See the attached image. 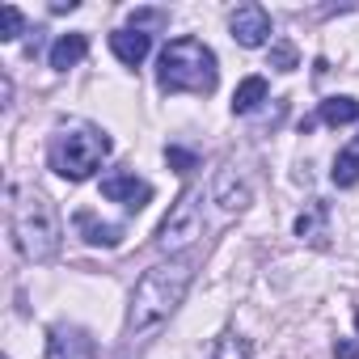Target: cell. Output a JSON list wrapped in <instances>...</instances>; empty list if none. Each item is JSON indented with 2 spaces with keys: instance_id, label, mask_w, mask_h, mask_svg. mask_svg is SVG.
I'll return each instance as SVG.
<instances>
[{
  "instance_id": "obj_1",
  "label": "cell",
  "mask_w": 359,
  "mask_h": 359,
  "mask_svg": "<svg viewBox=\"0 0 359 359\" xmlns=\"http://www.w3.org/2000/svg\"><path fill=\"white\" fill-rule=\"evenodd\" d=\"M191 279H195V262L191 258H169V262H156L140 275L135 292H131V309H127V334H148L156 325H165L177 304L187 300L191 292Z\"/></svg>"
},
{
  "instance_id": "obj_2",
  "label": "cell",
  "mask_w": 359,
  "mask_h": 359,
  "mask_svg": "<svg viewBox=\"0 0 359 359\" xmlns=\"http://www.w3.org/2000/svg\"><path fill=\"white\" fill-rule=\"evenodd\" d=\"M106 156H110V135L97 123H85V118L60 123L55 135H51V148H47V165L60 177H68V182H85V177H93Z\"/></svg>"
},
{
  "instance_id": "obj_3",
  "label": "cell",
  "mask_w": 359,
  "mask_h": 359,
  "mask_svg": "<svg viewBox=\"0 0 359 359\" xmlns=\"http://www.w3.org/2000/svg\"><path fill=\"white\" fill-rule=\"evenodd\" d=\"M220 68H216V51L199 39H173L165 43L161 60H156V85L165 93H216Z\"/></svg>"
},
{
  "instance_id": "obj_4",
  "label": "cell",
  "mask_w": 359,
  "mask_h": 359,
  "mask_svg": "<svg viewBox=\"0 0 359 359\" xmlns=\"http://www.w3.org/2000/svg\"><path fill=\"white\" fill-rule=\"evenodd\" d=\"M13 241L26 262H51L60 254V216L47 195L26 191L13 203Z\"/></svg>"
},
{
  "instance_id": "obj_5",
  "label": "cell",
  "mask_w": 359,
  "mask_h": 359,
  "mask_svg": "<svg viewBox=\"0 0 359 359\" xmlns=\"http://www.w3.org/2000/svg\"><path fill=\"white\" fill-rule=\"evenodd\" d=\"M199 237H203V191H199V187H187L182 199H177V203L169 208V216L161 220L156 245H161L165 254H177V250L195 245Z\"/></svg>"
},
{
  "instance_id": "obj_6",
  "label": "cell",
  "mask_w": 359,
  "mask_h": 359,
  "mask_svg": "<svg viewBox=\"0 0 359 359\" xmlns=\"http://www.w3.org/2000/svg\"><path fill=\"white\" fill-rule=\"evenodd\" d=\"M102 199L123 203L127 212H140V208H148V203H152V187L144 182V177L127 173V169H114V173H106V177H102Z\"/></svg>"
},
{
  "instance_id": "obj_7",
  "label": "cell",
  "mask_w": 359,
  "mask_h": 359,
  "mask_svg": "<svg viewBox=\"0 0 359 359\" xmlns=\"http://www.w3.org/2000/svg\"><path fill=\"white\" fill-rule=\"evenodd\" d=\"M229 30L241 47H262L271 39V13L262 5H241L233 18H229Z\"/></svg>"
},
{
  "instance_id": "obj_8",
  "label": "cell",
  "mask_w": 359,
  "mask_h": 359,
  "mask_svg": "<svg viewBox=\"0 0 359 359\" xmlns=\"http://www.w3.org/2000/svg\"><path fill=\"white\" fill-rule=\"evenodd\" d=\"M97 342L81 325H55L47 334V359H93Z\"/></svg>"
},
{
  "instance_id": "obj_9",
  "label": "cell",
  "mask_w": 359,
  "mask_h": 359,
  "mask_svg": "<svg viewBox=\"0 0 359 359\" xmlns=\"http://www.w3.org/2000/svg\"><path fill=\"white\" fill-rule=\"evenodd\" d=\"M110 51H114L118 64L135 68V64L148 60V51H152V34H144V30H114V34H110Z\"/></svg>"
},
{
  "instance_id": "obj_10",
  "label": "cell",
  "mask_w": 359,
  "mask_h": 359,
  "mask_svg": "<svg viewBox=\"0 0 359 359\" xmlns=\"http://www.w3.org/2000/svg\"><path fill=\"white\" fill-rule=\"evenodd\" d=\"M296 237L309 241V245H325V241H330V203H325V199H313V203L300 212Z\"/></svg>"
},
{
  "instance_id": "obj_11",
  "label": "cell",
  "mask_w": 359,
  "mask_h": 359,
  "mask_svg": "<svg viewBox=\"0 0 359 359\" xmlns=\"http://www.w3.org/2000/svg\"><path fill=\"white\" fill-rule=\"evenodd\" d=\"M72 224H76V233L89 241V245H102V250H114L118 241H123V224H102L89 208H81L76 216H72Z\"/></svg>"
},
{
  "instance_id": "obj_12",
  "label": "cell",
  "mask_w": 359,
  "mask_h": 359,
  "mask_svg": "<svg viewBox=\"0 0 359 359\" xmlns=\"http://www.w3.org/2000/svg\"><path fill=\"white\" fill-rule=\"evenodd\" d=\"M85 55H89V34H81V30H76V34H60L47 60H51V68H55V72H68V68H76Z\"/></svg>"
},
{
  "instance_id": "obj_13",
  "label": "cell",
  "mask_w": 359,
  "mask_h": 359,
  "mask_svg": "<svg viewBox=\"0 0 359 359\" xmlns=\"http://www.w3.org/2000/svg\"><path fill=\"white\" fill-rule=\"evenodd\" d=\"M212 199L233 216V212H245V203H250V191L237 182V173L233 169H220L216 173V187H212Z\"/></svg>"
},
{
  "instance_id": "obj_14",
  "label": "cell",
  "mask_w": 359,
  "mask_h": 359,
  "mask_svg": "<svg viewBox=\"0 0 359 359\" xmlns=\"http://www.w3.org/2000/svg\"><path fill=\"white\" fill-rule=\"evenodd\" d=\"M266 102V76H245L233 93V114H250Z\"/></svg>"
},
{
  "instance_id": "obj_15",
  "label": "cell",
  "mask_w": 359,
  "mask_h": 359,
  "mask_svg": "<svg viewBox=\"0 0 359 359\" xmlns=\"http://www.w3.org/2000/svg\"><path fill=\"white\" fill-rule=\"evenodd\" d=\"M317 118L330 123V127H346V123L359 118V102L355 97H325L321 110H317Z\"/></svg>"
},
{
  "instance_id": "obj_16",
  "label": "cell",
  "mask_w": 359,
  "mask_h": 359,
  "mask_svg": "<svg viewBox=\"0 0 359 359\" xmlns=\"http://www.w3.org/2000/svg\"><path fill=\"white\" fill-rule=\"evenodd\" d=\"M330 177H334V187H355L359 182V148H346V152H338L334 156V169H330Z\"/></svg>"
},
{
  "instance_id": "obj_17",
  "label": "cell",
  "mask_w": 359,
  "mask_h": 359,
  "mask_svg": "<svg viewBox=\"0 0 359 359\" xmlns=\"http://www.w3.org/2000/svg\"><path fill=\"white\" fill-rule=\"evenodd\" d=\"M208 359H250V338L241 334H220L208 351Z\"/></svg>"
},
{
  "instance_id": "obj_18",
  "label": "cell",
  "mask_w": 359,
  "mask_h": 359,
  "mask_svg": "<svg viewBox=\"0 0 359 359\" xmlns=\"http://www.w3.org/2000/svg\"><path fill=\"white\" fill-rule=\"evenodd\" d=\"M22 30H26V18H22V9H18V5H0V43H13V39H22Z\"/></svg>"
},
{
  "instance_id": "obj_19",
  "label": "cell",
  "mask_w": 359,
  "mask_h": 359,
  "mask_svg": "<svg viewBox=\"0 0 359 359\" xmlns=\"http://www.w3.org/2000/svg\"><path fill=\"white\" fill-rule=\"evenodd\" d=\"M296 64H300V55H296L292 43H275L271 47V68L275 72H296Z\"/></svg>"
},
{
  "instance_id": "obj_20",
  "label": "cell",
  "mask_w": 359,
  "mask_h": 359,
  "mask_svg": "<svg viewBox=\"0 0 359 359\" xmlns=\"http://www.w3.org/2000/svg\"><path fill=\"white\" fill-rule=\"evenodd\" d=\"M165 161H169V169H177V173L199 169V156H195V152H187V148H177V144H169V148H165Z\"/></svg>"
},
{
  "instance_id": "obj_21",
  "label": "cell",
  "mask_w": 359,
  "mask_h": 359,
  "mask_svg": "<svg viewBox=\"0 0 359 359\" xmlns=\"http://www.w3.org/2000/svg\"><path fill=\"white\" fill-rule=\"evenodd\" d=\"M169 13L165 9H131V30H144V26H165ZM148 34V30H144Z\"/></svg>"
},
{
  "instance_id": "obj_22",
  "label": "cell",
  "mask_w": 359,
  "mask_h": 359,
  "mask_svg": "<svg viewBox=\"0 0 359 359\" xmlns=\"http://www.w3.org/2000/svg\"><path fill=\"white\" fill-rule=\"evenodd\" d=\"M334 355H338V359H359V342L342 338V342H334Z\"/></svg>"
},
{
  "instance_id": "obj_23",
  "label": "cell",
  "mask_w": 359,
  "mask_h": 359,
  "mask_svg": "<svg viewBox=\"0 0 359 359\" xmlns=\"http://www.w3.org/2000/svg\"><path fill=\"white\" fill-rule=\"evenodd\" d=\"M355 325H359V313H355Z\"/></svg>"
}]
</instances>
